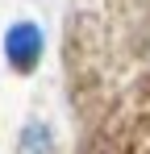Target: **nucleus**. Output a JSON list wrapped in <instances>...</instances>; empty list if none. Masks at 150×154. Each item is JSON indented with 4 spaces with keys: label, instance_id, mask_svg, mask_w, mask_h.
<instances>
[{
    "label": "nucleus",
    "instance_id": "obj_2",
    "mask_svg": "<svg viewBox=\"0 0 150 154\" xmlns=\"http://www.w3.org/2000/svg\"><path fill=\"white\" fill-rule=\"evenodd\" d=\"M54 150V129L42 121H29L21 129V154H50Z\"/></svg>",
    "mask_w": 150,
    "mask_h": 154
},
{
    "label": "nucleus",
    "instance_id": "obj_1",
    "mask_svg": "<svg viewBox=\"0 0 150 154\" xmlns=\"http://www.w3.org/2000/svg\"><path fill=\"white\" fill-rule=\"evenodd\" d=\"M0 50H4L8 71H17V75H33L38 63H42V54H46V33H42L38 21L21 17V21H13V25L4 29Z\"/></svg>",
    "mask_w": 150,
    "mask_h": 154
}]
</instances>
